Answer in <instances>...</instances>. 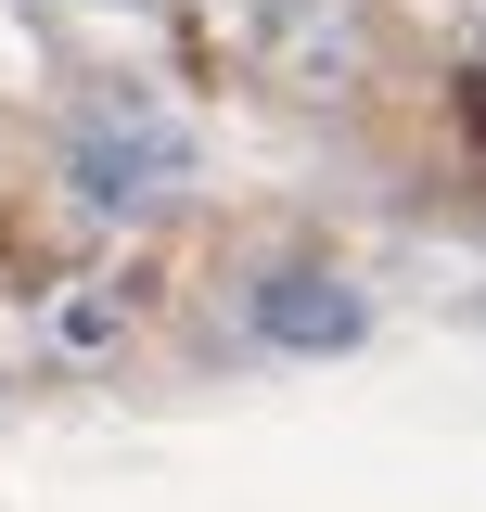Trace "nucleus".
<instances>
[{
  "mask_svg": "<svg viewBox=\"0 0 486 512\" xmlns=\"http://www.w3.org/2000/svg\"><path fill=\"white\" fill-rule=\"evenodd\" d=\"M64 167H77V192H90L103 218H128V205H167V192L192 180V128L167 116V103H90L77 141H64Z\"/></svg>",
  "mask_w": 486,
  "mask_h": 512,
  "instance_id": "nucleus-1",
  "label": "nucleus"
},
{
  "mask_svg": "<svg viewBox=\"0 0 486 512\" xmlns=\"http://www.w3.org/2000/svg\"><path fill=\"white\" fill-rule=\"evenodd\" d=\"M256 77L307 116H333V103L371 90V26L346 0H256Z\"/></svg>",
  "mask_w": 486,
  "mask_h": 512,
  "instance_id": "nucleus-2",
  "label": "nucleus"
},
{
  "mask_svg": "<svg viewBox=\"0 0 486 512\" xmlns=\"http://www.w3.org/2000/svg\"><path fill=\"white\" fill-rule=\"evenodd\" d=\"M243 320H256V346H282V359H346L371 333L359 282H333V269H256V295H243Z\"/></svg>",
  "mask_w": 486,
  "mask_h": 512,
  "instance_id": "nucleus-3",
  "label": "nucleus"
},
{
  "mask_svg": "<svg viewBox=\"0 0 486 512\" xmlns=\"http://www.w3.org/2000/svg\"><path fill=\"white\" fill-rule=\"evenodd\" d=\"M116 333H128V282H77V295L52 308V346H64V359H103Z\"/></svg>",
  "mask_w": 486,
  "mask_h": 512,
  "instance_id": "nucleus-4",
  "label": "nucleus"
}]
</instances>
